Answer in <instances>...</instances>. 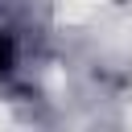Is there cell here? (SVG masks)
<instances>
[{
    "label": "cell",
    "mask_w": 132,
    "mask_h": 132,
    "mask_svg": "<svg viewBox=\"0 0 132 132\" xmlns=\"http://www.w3.org/2000/svg\"><path fill=\"white\" fill-rule=\"evenodd\" d=\"M12 62H16V45H12V37H8V33H0V74H4V70H12Z\"/></svg>",
    "instance_id": "obj_1"
}]
</instances>
